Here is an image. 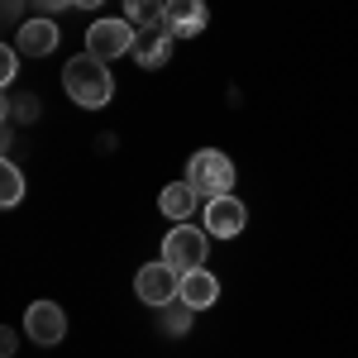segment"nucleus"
I'll return each instance as SVG.
<instances>
[{"label":"nucleus","instance_id":"obj_1","mask_svg":"<svg viewBox=\"0 0 358 358\" xmlns=\"http://www.w3.org/2000/svg\"><path fill=\"white\" fill-rule=\"evenodd\" d=\"M62 91L72 96V106H82V110H101V106H110L115 96V77H110V62H101V57H67V67H62Z\"/></svg>","mask_w":358,"mask_h":358},{"label":"nucleus","instance_id":"obj_2","mask_svg":"<svg viewBox=\"0 0 358 358\" xmlns=\"http://www.w3.org/2000/svg\"><path fill=\"white\" fill-rule=\"evenodd\" d=\"M187 187H192L201 201L229 196L234 192V163L224 158L220 148H201V153H192V163H187Z\"/></svg>","mask_w":358,"mask_h":358},{"label":"nucleus","instance_id":"obj_3","mask_svg":"<svg viewBox=\"0 0 358 358\" xmlns=\"http://www.w3.org/2000/svg\"><path fill=\"white\" fill-rule=\"evenodd\" d=\"M134 296L143 306H153V310H163L167 301H177L182 296V273L172 268V263H143L138 268V277H134Z\"/></svg>","mask_w":358,"mask_h":358},{"label":"nucleus","instance_id":"obj_4","mask_svg":"<svg viewBox=\"0 0 358 358\" xmlns=\"http://www.w3.org/2000/svg\"><path fill=\"white\" fill-rule=\"evenodd\" d=\"M134 38H138V29L129 20H96L86 29V53L101 57V62H115V57L134 53Z\"/></svg>","mask_w":358,"mask_h":358},{"label":"nucleus","instance_id":"obj_5","mask_svg":"<svg viewBox=\"0 0 358 358\" xmlns=\"http://www.w3.org/2000/svg\"><path fill=\"white\" fill-rule=\"evenodd\" d=\"M163 263H172L182 277L196 273V268H206V229H196V224H172V234L163 239Z\"/></svg>","mask_w":358,"mask_h":358},{"label":"nucleus","instance_id":"obj_6","mask_svg":"<svg viewBox=\"0 0 358 358\" xmlns=\"http://www.w3.org/2000/svg\"><path fill=\"white\" fill-rule=\"evenodd\" d=\"M24 334L34 344H43V349L62 344V334H67V310L57 301H34L24 310Z\"/></svg>","mask_w":358,"mask_h":358},{"label":"nucleus","instance_id":"obj_7","mask_svg":"<svg viewBox=\"0 0 358 358\" xmlns=\"http://www.w3.org/2000/svg\"><path fill=\"white\" fill-rule=\"evenodd\" d=\"M248 210L244 201L229 192V196H215V201H206V234H215V239H234L239 229H244Z\"/></svg>","mask_w":358,"mask_h":358},{"label":"nucleus","instance_id":"obj_8","mask_svg":"<svg viewBox=\"0 0 358 358\" xmlns=\"http://www.w3.org/2000/svg\"><path fill=\"white\" fill-rule=\"evenodd\" d=\"M206 20H210L206 0H167L163 5V24L172 38H196L206 29Z\"/></svg>","mask_w":358,"mask_h":358},{"label":"nucleus","instance_id":"obj_9","mask_svg":"<svg viewBox=\"0 0 358 358\" xmlns=\"http://www.w3.org/2000/svg\"><path fill=\"white\" fill-rule=\"evenodd\" d=\"M15 48L24 57H48L57 48V24L48 20V15H34V20H24V24L15 29Z\"/></svg>","mask_w":358,"mask_h":358},{"label":"nucleus","instance_id":"obj_10","mask_svg":"<svg viewBox=\"0 0 358 358\" xmlns=\"http://www.w3.org/2000/svg\"><path fill=\"white\" fill-rule=\"evenodd\" d=\"M167 57H172V34H167V24L138 29V38H134V62L138 67H143V72H158V67H167Z\"/></svg>","mask_w":358,"mask_h":358},{"label":"nucleus","instance_id":"obj_11","mask_svg":"<svg viewBox=\"0 0 358 358\" xmlns=\"http://www.w3.org/2000/svg\"><path fill=\"white\" fill-rule=\"evenodd\" d=\"M182 301L192 306V310H206V306L220 301V277L206 273V268H196V273L182 277Z\"/></svg>","mask_w":358,"mask_h":358},{"label":"nucleus","instance_id":"obj_12","mask_svg":"<svg viewBox=\"0 0 358 358\" xmlns=\"http://www.w3.org/2000/svg\"><path fill=\"white\" fill-rule=\"evenodd\" d=\"M196 201H201V196H196L192 187H187V182H172V187H167V192L158 196V206H163V215H167V220H177V224H187V220H192Z\"/></svg>","mask_w":358,"mask_h":358},{"label":"nucleus","instance_id":"obj_13","mask_svg":"<svg viewBox=\"0 0 358 358\" xmlns=\"http://www.w3.org/2000/svg\"><path fill=\"white\" fill-rule=\"evenodd\" d=\"M192 315L196 310L177 296V301H167L163 310H158V325H163V334H192Z\"/></svg>","mask_w":358,"mask_h":358},{"label":"nucleus","instance_id":"obj_14","mask_svg":"<svg viewBox=\"0 0 358 358\" xmlns=\"http://www.w3.org/2000/svg\"><path fill=\"white\" fill-rule=\"evenodd\" d=\"M163 5L167 0H124V20L134 29H153L163 24Z\"/></svg>","mask_w":358,"mask_h":358},{"label":"nucleus","instance_id":"obj_15","mask_svg":"<svg viewBox=\"0 0 358 358\" xmlns=\"http://www.w3.org/2000/svg\"><path fill=\"white\" fill-rule=\"evenodd\" d=\"M20 201H24V172H20L15 163H5V167H0V206L15 210Z\"/></svg>","mask_w":358,"mask_h":358},{"label":"nucleus","instance_id":"obj_16","mask_svg":"<svg viewBox=\"0 0 358 358\" xmlns=\"http://www.w3.org/2000/svg\"><path fill=\"white\" fill-rule=\"evenodd\" d=\"M38 120V96H10L5 101V124H34Z\"/></svg>","mask_w":358,"mask_h":358},{"label":"nucleus","instance_id":"obj_17","mask_svg":"<svg viewBox=\"0 0 358 358\" xmlns=\"http://www.w3.org/2000/svg\"><path fill=\"white\" fill-rule=\"evenodd\" d=\"M20 57H24V53H20L15 43H10V48H0V82H5V86L15 82V72H20Z\"/></svg>","mask_w":358,"mask_h":358},{"label":"nucleus","instance_id":"obj_18","mask_svg":"<svg viewBox=\"0 0 358 358\" xmlns=\"http://www.w3.org/2000/svg\"><path fill=\"white\" fill-rule=\"evenodd\" d=\"M15 349H20V334H15V330H0V354L10 358Z\"/></svg>","mask_w":358,"mask_h":358},{"label":"nucleus","instance_id":"obj_19","mask_svg":"<svg viewBox=\"0 0 358 358\" xmlns=\"http://www.w3.org/2000/svg\"><path fill=\"white\" fill-rule=\"evenodd\" d=\"M5 24L20 29V0H5Z\"/></svg>","mask_w":358,"mask_h":358},{"label":"nucleus","instance_id":"obj_20","mask_svg":"<svg viewBox=\"0 0 358 358\" xmlns=\"http://www.w3.org/2000/svg\"><path fill=\"white\" fill-rule=\"evenodd\" d=\"M38 10H62V5H72V0H34Z\"/></svg>","mask_w":358,"mask_h":358},{"label":"nucleus","instance_id":"obj_21","mask_svg":"<svg viewBox=\"0 0 358 358\" xmlns=\"http://www.w3.org/2000/svg\"><path fill=\"white\" fill-rule=\"evenodd\" d=\"M72 5H77V10H101L106 0H72Z\"/></svg>","mask_w":358,"mask_h":358}]
</instances>
